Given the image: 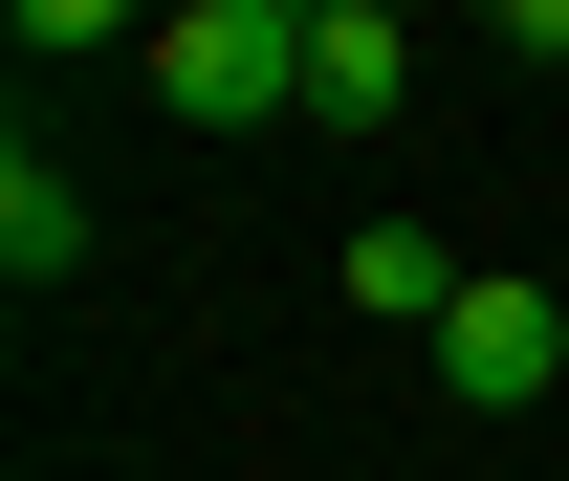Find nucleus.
Segmentation results:
<instances>
[{
    "mask_svg": "<svg viewBox=\"0 0 569 481\" xmlns=\"http://www.w3.org/2000/svg\"><path fill=\"white\" fill-rule=\"evenodd\" d=\"M395 88H417V22L395 0H307V110L329 132H395Z\"/></svg>",
    "mask_w": 569,
    "mask_h": 481,
    "instance_id": "obj_3",
    "label": "nucleus"
},
{
    "mask_svg": "<svg viewBox=\"0 0 569 481\" xmlns=\"http://www.w3.org/2000/svg\"><path fill=\"white\" fill-rule=\"evenodd\" d=\"M438 372H460L482 415H526L569 372V307H548V284H460V307H438Z\"/></svg>",
    "mask_w": 569,
    "mask_h": 481,
    "instance_id": "obj_2",
    "label": "nucleus"
},
{
    "mask_svg": "<svg viewBox=\"0 0 569 481\" xmlns=\"http://www.w3.org/2000/svg\"><path fill=\"white\" fill-rule=\"evenodd\" d=\"M0 263H22V284H67V263H88V198L44 176V132L0 153Z\"/></svg>",
    "mask_w": 569,
    "mask_h": 481,
    "instance_id": "obj_5",
    "label": "nucleus"
},
{
    "mask_svg": "<svg viewBox=\"0 0 569 481\" xmlns=\"http://www.w3.org/2000/svg\"><path fill=\"white\" fill-rule=\"evenodd\" d=\"M329 284H351L372 329H438V307H460V284H482V263H438L417 219H372V241H351V263H329Z\"/></svg>",
    "mask_w": 569,
    "mask_h": 481,
    "instance_id": "obj_4",
    "label": "nucleus"
},
{
    "mask_svg": "<svg viewBox=\"0 0 569 481\" xmlns=\"http://www.w3.org/2000/svg\"><path fill=\"white\" fill-rule=\"evenodd\" d=\"M132 67H153V110H198V132H263V110H307V0H176Z\"/></svg>",
    "mask_w": 569,
    "mask_h": 481,
    "instance_id": "obj_1",
    "label": "nucleus"
}]
</instances>
